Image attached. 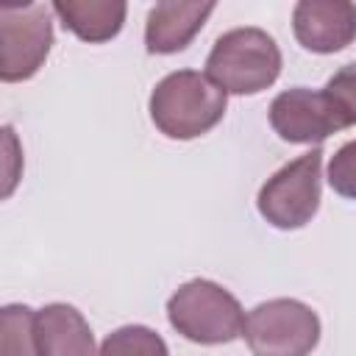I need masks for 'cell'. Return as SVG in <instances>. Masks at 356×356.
Instances as JSON below:
<instances>
[{
	"label": "cell",
	"instance_id": "30bf717a",
	"mask_svg": "<svg viewBox=\"0 0 356 356\" xmlns=\"http://www.w3.org/2000/svg\"><path fill=\"white\" fill-rule=\"evenodd\" d=\"M214 3H156L147 14L145 44L150 53H178L203 28Z\"/></svg>",
	"mask_w": 356,
	"mask_h": 356
},
{
	"label": "cell",
	"instance_id": "6da1fadb",
	"mask_svg": "<svg viewBox=\"0 0 356 356\" xmlns=\"http://www.w3.org/2000/svg\"><path fill=\"white\" fill-rule=\"evenodd\" d=\"M228 106V92L197 70L161 78L150 95V120L170 139H195L211 131Z\"/></svg>",
	"mask_w": 356,
	"mask_h": 356
},
{
	"label": "cell",
	"instance_id": "5bb4252c",
	"mask_svg": "<svg viewBox=\"0 0 356 356\" xmlns=\"http://www.w3.org/2000/svg\"><path fill=\"white\" fill-rule=\"evenodd\" d=\"M328 184L337 195L356 200V139L345 142L328 164Z\"/></svg>",
	"mask_w": 356,
	"mask_h": 356
},
{
	"label": "cell",
	"instance_id": "7c38bea8",
	"mask_svg": "<svg viewBox=\"0 0 356 356\" xmlns=\"http://www.w3.org/2000/svg\"><path fill=\"white\" fill-rule=\"evenodd\" d=\"M33 320L36 312L19 303L0 312V356H36Z\"/></svg>",
	"mask_w": 356,
	"mask_h": 356
},
{
	"label": "cell",
	"instance_id": "9a60e30c",
	"mask_svg": "<svg viewBox=\"0 0 356 356\" xmlns=\"http://www.w3.org/2000/svg\"><path fill=\"white\" fill-rule=\"evenodd\" d=\"M325 92L331 95V100L339 106V111L345 114V120L350 125H356V61L339 67L328 83H325Z\"/></svg>",
	"mask_w": 356,
	"mask_h": 356
},
{
	"label": "cell",
	"instance_id": "5b68a950",
	"mask_svg": "<svg viewBox=\"0 0 356 356\" xmlns=\"http://www.w3.org/2000/svg\"><path fill=\"white\" fill-rule=\"evenodd\" d=\"M242 334L253 356H309L320 342V317L300 300L275 298L245 317Z\"/></svg>",
	"mask_w": 356,
	"mask_h": 356
},
{
	"label": "cell",
	"instance_id": "4fadbf2b",
	"mask_svg": "<svg viewBox=\"0 0 356 356\" xmlns=\"http://www.w3.org/2000/svg\"><path fill=\"white\" fill-rule=\"evenodd\" d=\"M97 356H167V342L147 325H122L103 339Z\"/></svg>",
	"mask_w": 356,
	"mask_h": 356
},
{
	"label": "cell",
	"instance_id": "7a4b0ae2",
	"mask_svg": "<svg viewBox=\"0 0 356 356\" xmlns=\"http://www.w3.org/2000/svg\"><path fill=\"white\" fill-rule=\"evenodd\" d=\"M281 72V50L261 28H234L222 33L209 58L206 75L231 95H256Z\"/></svg>",
	"mask_w": 356,
	"mask_h": 356
},
{
	"label": "cell",
	"instance_id": "8992f818",
	"mask_svg": "<svg viewBox=\"0 0 356 356\" xmlns=\"http://www.w3.org/2000/svg\"><path fill=\"white\" fill-rule=\"evenodd\" d=\"M53 6L22 3L0 8V78L28 81L44 64L53 44Z\"/></svg>",
	"mask_w": 356,
	"mask_h": 356
},
{
	"label": "cell",
	"instance_id": "9c48e42d",
	"mask_svg": "<svg viewBox=\"0 0 356 356\" xmlns=\"http://www.w3.org/2000/svg\"><path fill=\"white\" fill-rule=\"evenodd\" d=\"M36 356H97L83 314L70 303H47L33 320Z\"/></svg>",
	"mask_w": 356,
	"mask_h": 356
},
{
	"label": "cell",
	"instance_id": "ba28073f",
	"mask_svg": "<svg viewBox=\"0 0 356 356\" xmlns=\"http://www.w3.org/2000/svg\"><path fill=\"white\" fill-rule=\"evenodd\" d=\"M295 39L312 53H337L356 39V6L348 0H300L292 11Z\"/></svg>",
	"mask_w": 356,
	"mask_h": 356
},
{
	"label": "cell",
	"instance_id": "8fae6325",
	"mask_svg": "<svg viewBox=\"0 0 356 356\" xmlns=\"http://www.w3.org/2000/svg\"><path fill=\"white\" fill-rule=\"evenodd\" d=\"M53 11L78 39L100 44L120 33L128 6L120 0H56Z\"/></svg>",
	"mask_w": 356,
	"mask_h": 356
},
{
	"label": "cell",
	"instance_id": "3957f363",
	"mask_svg": "<svg viewBox=\"0 0 356 356\" xmlns=\"http://www.w3.org/2000/svg\"><path fill=\"white\" fill-rule=\"evenodd\" d=\"M170 325L200 345L231 342L245 331V312L239 300L214 281L195 278L175 289L167 300Z\"/></svg>",
	"mask_w": 356,
	"mask_h": 356
},
{
	"label": "cell",
	"instance_id": "277c9868",
	"mask_svg": "<svg viewBox=\"0 0 356 356\" xmlns=\"http://www.w3.org/2000/svg\"><path fill=\"white\" fill-rule=\"evenodd\" d=\"M320 170H323L320 147H312L309 153L284 164L259 189V197H256L259 214L270 225L284 231L306 225L320 209V192H323Z\"/></svg>",
	"mask_w": 356,
	"mask_h": 356
},
{
	"label": "cell",
	"instance_id": "52a82bcc",
	"mask_svg": "<svg viewBox=\"0 0 356 356\" xmlns=\"http://www.w3.org/2000/svg\"><path fill=\"white\" fill-rule=\"evenodd\" d=\"M270 125L284 142L295 145H317L331 134L350 128V122L325 89L317 92L306 86L275 95V100L270 103Z\"/></svg>",
	"mask_w": 356,
	"mask_h": 356
}]
</instances>
